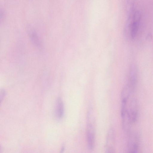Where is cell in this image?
<instances>
[{
	"mask_svg": "<svg viewBox=\"0 0 153 153\" xmlns=\"http://www.w3.org/2000/svg\"><path fill=\"white\" fill-rule=\"evenodd\" d=\"M96 119L94 112L92 108L89 110L87 115L86 137L88 149L94 148L95 138Z\"/></svg>",
	"mask_w": 153,
	"mask_h": 153,
	"instance_id": "cell-1",
	"label": "cell"
},
{
	"mask_svg": "<svg viewBox=\"0 0 153 153\" xmlns=\"http://www.w3.org/2000/svg\"><path fill=\"white\" fill-rule=\"evenodd\" d=\"M128 16L126 29L129 32L131 38L134 39L138 33L141 15L138 10H134L129 14Z\"/></svg>",
	"mask_w": 153,
	"mask_h": 153,
	"instance_id": "cell-2",
	"label": "cell"
},
{
	"mask_svg": "<svg viewBox=\"0 0 153 153\" xmlns=\"http://www.w3.org/2000/svg\"><path fill=\"white\" fill-rule=\"evenodd\" d=\"M140 145V138L138 134L132 132L130 134L127 144V151L130 153L137 152Z\"/></svg>",
	"mask_w": 153,
	"mask_h": 153,
	"instance_id": "cell-3",
	"label": "cell"
},
{
	"mask_svg": "<svg viewBox=\"0 0 153 153\" xmlns=\"http://www.w3.org/2000/svg\"><path fill=\"white\" fill-rule=\"evenodd\" d=\"M127 103L121 102V116L123 129L125 132L128 133L130 131L132 124L129 117Z\"/></svg>",
	"mask_w": 153,
	"mask_h": 153,
	"instance_id": "cell-4",
	"label": "cell"
},
{
	"mask_svg": "<svg viewBox=\"0 0 153 153\" xmlns=\"http://www.w3.org/2000/svg\"><path fill=\"white\" fill-rule=\"evenodd\" d=\"M115 135L114 129L110 128L108 130L105 146V152L113 153L114 152L115 146Z\"/></svg>",
	"mask_w": 153,
	"mask_h": 153,
	"instance_id": "cell-5",
	"label": "cell"
},
{
	"mask_svg": "<svg viewBox=\"0 0 153 153\" xmlns=\"http://www.w3.org/2000/svg\"><path fill=\"white\" fill-rule=\"evenodd\" d=\"M128 109L131 123L133 124L137 121L138 116V103L136 99L133 98L131 100Z\"/></svg>",
	"mask_w": 153,
	"mask_h": 153,
	"instance_id": "cell-6",
	"label": "cell"
},
{
	"mask_svg": "<svg viewBox=\"0 0 153 153\" xmlns=\"http://www.w3.org/2000/svg\"><path fill=\"white\" fill-rule=\"evenodd\" d=\"M129 79L127 84L134 92L137 81V71L136 67L134 65L131 66L129 70Z\"/></svg>",
	"mask_w": 153,
	"mask_h": 153,
	"instance_id": "cell-7",
	"label": "cell"
},
{
	"mask_svg": "<svg viewBox=\"0 0 153 153\" xmlns=\"http://www.w3.org/2000/svg\"><path fill=\"white\" fill-rule=\"evenodd\" d=\"M64 113V106L62 99L58 98L57 100L56 108V114L58 119H61Z\"/></svg>",
	"mask_w": 153,
	"mask_h": 153,
	"instance_id": "cell-8",
	"label": "cell"
},
{
	"mask_svg": "<svg viewBox=\"0 0 153 153\" xmlns=\"http://www.w3.org/2000/svg\"><path fill=\"white\" fill-rule=\"evenodd\" d=\"M133 92L127 85H126L123 88L121 94V101H128L130 95Z\"/></svg>",
	"mask_w": 153,
	"mask_h": 153,
	"instance_id": "cell-9",
	"label": "cell"
},
{
	"mask_svg": "<svg viewBox=\"0 0 153 153\" xmlns=\"http://www.w3.org/2000/svg\"><path fill=\"white\" fill-rule=\"evenodd\" d=\"M27 32L33 43L37 46L40 47L39 39L36 31L33 29L30 28L28 29Z\"/></svg>",
	"mask_w": 153,
	"mask_h": 153,
	"instance_id": "cell-10",
	"label": "cell"
},
{
	"mask_svg": "<svg viewBox=\"0 0 153 153\" xmlns=\"http://www.w3.org/2000/svg\"><path fill=\"white\" fill-rule=\"evenodd\" d=\"M136 0H127L126 9L128 14L132 12L134 10V7Z\"/></svg>",
	"mask_w": 153,
	"mask_h": 153,
	"instance_id": "cell-11",
	"label": "cell"
},
{
	"mask_svg": "<svg viewBox=\"0 0 153 153\" xmlns=\"http://www.w3.org/2000/svg\"><path fill=\"white\" fill-rule=\"evenodd\" d=\"M5 12L4 9L0 6V24L2 23L5 19Z\"/></svg>",
	"mask_w": 153,
	"mask_h": 153,
	"instance_id": "cell-12",
	"label": "cell"
},
{
	"mask_svg": "<svg viewBox=\"0 0 153 153\" xmlns=\"http://www.w3.org/2000/svg\"><path fill=\"white\" fill-rule=\"evenodd\" d=\"M6 94V91L4 89H0V104L5 97Z\"/></svg>",
	"mask_w": 153,
	"mask_h": 153,
	"instance_id": "cell-13",
	"label": "cell"
},
{
	"mask_svg": "<svg viewBox=\"0 0 153 153\" xmlns=\"http://www.w3.org/2000/svg\"><path fill=\"white\" fill-rule=\"evenodd\" d=\"M2 151V147L1 146L0 144V152H1Z\"/></svg>",
	"mask_w": 153,
	"mask_h": 153,
	"instance_id": "cell-14",
	"label": "cell"
}]
</instances>
